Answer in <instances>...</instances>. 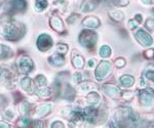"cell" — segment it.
Returning a JSON list of instances; mask_svg holds the SVG:
<instances>
[{
	"label": "cell",
	"instance_id": "cell-28",
	"mask_svg": "<svg viewBox=\"0 0 154 128\" xmlns=\"http://www.w3.org/2000/svg\"><path fill=\"white\" fill-rule=\"evenodd\" d=\"M99 53H100L101 58H109V56L111 55V48L109 47L108 45H103L100 48V50H99Z\"/></svg>",
	"mask_w": 154,
	"mask_h": 128
},
{
	"label": "cell",
	"instance_id": "cell-23",
	"mask_svg": "<svg viewBox=\"0 0 154 128\" xmlns=\"http://www.w3.org/2000/svg\"><path fill=\"white\" fill-rule=\"evenodd\" d=\"M3 116H4L5 119L9 120V121H12V120L16 119L18 115H17V112H16V110H14V108L8 107V108H6V109L4 110Z\"/></svg>",
	"mask_w": 154,
	"mask_h": 128
},
{
	"label": "cell",
	"instance_id": "cell-15",
	"mask_svg": "<svg viewBox=\"0 0 154 128\" xmlns=\"http://www.w3.org/2000/svg\"><path fill=\"white\" fill-rule=\"evenodd\" d=\"M97 7L96 0H82L80 4V10L82 12L93 11Z\"/></svg>",
	"mask_w": 154,
	"mask_h": 128
},
{
	"label": "cell",
	"instance_id": "cell-32",
	"mask_svg": "<svg viewBox=\"0 0 154 128\" xmlns=\"http://www.w3.org/2000/svg\"><path fill=\"white\" fill-rule=\"evenodd\" d=\"M82 80H83V77H82V74L81 73L76 72L73 75V81H74V83H76V84H79Z\"/></svg>",
	"mask_w": 154,
	"mask_h": 128
},
{
	"label": "cell",
	"instance_id": "cell-24",
	"mask_svg": "<svg viewBox=\"0 0 154 128\" xmlns=\"http://www.w3.org/2000/svg\"><path fill=\"white\" fill-rule=\"evenodd\" d=\"M48 6V3L46 0H35V9L38 12L45 10Z\"/></svg>",
	"mask_w": 154,
	"mask_h": 128
},
{
	"label": "cell",
	"instance_id": "cell-27",
	"mask_svg": "<svg viewBox=\"0 0 154 128\" xmlns=\"http://www.w3.org/2000/svg\"><path fill=\"white\" fill-rule=\"evenodd\" d=\"M95 88V84L91 82H83L79 85V90L81 92H86V91H91Z\"/></svg>",
	"mask_w": 154,
	"mask_h": 128
},
{
	"label": "cell",
	"instance_id": "cell-16",
	"mask_svg": "<svg viewBox=\"0 0 154 128\" xmlns=\"http://www.w3.org/2000/svg\"><path fill=\"white\" fill-rule=\"evenodd\" d=\"M48 61L51 66L54 67H62V66L65 64V58L63 55H60L54 53V55L49 56L48 58Z\"/></svg>",
	"mask_w": 154,
	"mask_h": 128
},
{
	"label": "cell",
	"instance_id": "cell-37",
	"mask_svg": "<svg viewBox=\"0 0 154 128\" xmlns=\"http://www.w3.org/2000/svg\"><path fill=\"white\" fill-rule=\"evenodd\" d=\"M80 18V16L79 14H76V13H72L70 16H69L68 19H67V22H68L69 24H73L75 23V22Z\"/></svg>",
	"mask_w": 154,
	"mask_h": 128
},
{
	"label": "cell",
	"instance_id": "cell-14",
	"mask_svg": "<svg viewBox=\"0 0 154 128\" xmlns=\"http://www.w3.org/2000/svg\"><path fill=\"white\" fill-rule=\"evenodd\" d=\"M14 56V51L8 46L0 44V61H6Z\"/></svg>",
	"mask_w": 154,
	"mask_h": 128
},
{
	"label": "cell",
	"instance_id": "cell-41",
	"mask_svg": "<svg viewBox=\"0 0 154 128\" xmlns=\"http://www.w3.org/2000/svg\"><path fill=\"white\" fill-rule=\"evenodd\" d=\"M135 21L137 22L138 24H141L143 22V16H142V14L141 13H137L136 16H135Z\"/></svg>",
	"mask_w": 154,
	"mask_h": 128
},
{
	"label": "cell",
	"instance_id": "cell-40",
	"mask_svg": "<svg viewBox=\"0 0 154 128\" xmlns=\"http://www.w3.org/2000/svg\"><path fill=\"white\" fill-rule=\"evenodd\" d=\"M128 25V29H130V30H135V29H137L138 23H137L135 19H130Z\"/></svg>",
	"mask_w": 154,
	"mask_h": 128
},
{
	"label": "cell",
	"instance_id": "cell-7",
	"mask_svg": "<svg viewBox=\"0 0 154 128\" xmlns=\"http://www.w3.org/2000/svg\"><path fill=\"white\" fill-rule=\"evenodd\" d=\"M136 40L142 46H151L153 44V39L146 31H144L143 29H138L135 33Z\"/></svg>",
	"mask_w": 154,
	"mask_h": 128
},
{
	"label": "cell",
	"instance_id": "cell-31",
	"mask_svg": "<svg viewBox=\"0 0 154 128\" xmlns=\"http://www.w3.org/2000/svg\"><path fill=\"white\" fill-rule=\"evenodd\" d=\"M145 28L148 31L152 32L154 31V19L152 18H148L145 22Z\"/></svg>",
	"mask_w": 154,
	"mask_h": 128
},
{
	"label": "cell",
	"instance_id": "cell-9",
	"mask_svg": "<svg viewBox=\"0 0 154 128\" xmlns=\"http://www.w3.org/2000/svg\"><path fill=\"white\" fill-rule=\"evenodd\" d=\"M51 110H53V104H41L37 106L35 112H34V118L40 119V118L48 116L51 112Z\"/></svg>",
	"mask_w": 154,
	"mask_h": 128
},
{
	"label": "cell",
	"instance_id": "cell-38",
	"mask_svg": "<svg viewBox=\"0 0 154 128\" xmlns=\"http://www.w3.org/2000/svg\"><path fill=\"white\" fill-rule=\"evenodd\" d=\"M121 94H122V97L125 100H131L134 97L133 91H125V92H121Z\"/></svg>",
	"mask_w": 154,
	"mask_h": 128
},
{
	"label": "cell",
	"instance_id": "cell-8",
	"mask_svg": "<svg viewBox=\"0 0 154 128\" xmlns=\"http://www.w3.org/2000/svg\"><path fill=\"white\" fill-rule=\"evenodd\" d=\"M102 91H103L107 97L113 98V100H117L121 97V90L119 89L117 86L113 85V84H104L102 86Z\"/></svg>",
	"mask_w": 154,
	"mask_h": 128
},
{
	"label": "cell",
	"instance_id": "cell-4",
	"mask_svg": "<svg viewBox=\"0 0 154 128\" xmlns=\"http://www.w3.org/2000/svg\"><path fill=\"white\" fill-rule=\"evenodd\" d=\"M139 102L143 107H149L154 104V89L151 87L144 88L138 91Z\"/></svg>",
	"mask_w": 154,
	"mask_h": 128
},
{
	"label": "cell",
	"instance_id": "cell-18",
	"mask_svg": "<svg viewBox=\"0 0 154 128\" xmlns=\"http://www.w3.org/2000/svg\"><path fill=\"white\" fill-rule=\"evenodd\" d=\"M86 102H88V104L95 107V106L100 104L101 97L99 95V93H97L95 91H91L88 94V97H86Z\"/></svg>",
	"mask_w": 154,
	"mask_h": 128
},
{
	"label": "cell",
	"instance_id": "cell-21",
	"mask_svg": "<svg viewBox=\"0 0 154 128\" xmlns=\"http://www.w3.org/2000/svg\"><path fill=\"white\" fill-rule=\"evenodd\" d=\"M36 93L41 98H48L51 95V89L48 86H42V87H39L36 90Z\"/></svg>",
	"mask_w": 154,
	"mask_h": 128
},
{
	"label": "cell",
	"instance_id": "cell-29",
	"mask_svg": "<svg viewBox=\"0 0 154 128\" xmlns=\"http://www.w3.org/2000/svg\"><path fill=\"white\" fill-rule=\"evenodd\" d=\"M54 5L56 7H58L61 11H65L68 3H67L66 0H56V1L54 2Z\"/></svg>",
	"mask_w": 154,
	"mask_h": 128
},
{
	"label": "cell",
	"instance_id": "cell-13",
	"mask_svg": "<svg viewBox=\"0 0 154 128\" xmlns=\"http://www.w3.org/2000/svg\"><path fill=\"white\" fill-rule=\"evenodd\" d=\"M82 25L84 27H88V28L96 29V28H98V27H100L101 22H100V19L97 18V16H86V18L83 19Z\"/></svg>",
	"mask_w": 154,
	"mask_h": 128
},
{
	"label": "cell",
	"instance_id": "cell-10",
	"mask_svg": "<svg viewBox=\"0 0 154 128\" xmlns=\"http://www.w3.org/2000/svg\"><path fill=\"white\" fill-rule=\"evenodd\" d=\"M27 8L26 0H11L9 3V12H23Z\"/></svg>",
	"mask_w": 154,
	"mask_h": 128
},
{
	"label": "cell",
	"instance_id": "cell-44",
	"mask_svg": "<svg viewBox=\"0 0 154 128\" xmlns=\"http://www.w3.org/2000/svg\"><path fill=\"white\" fill-rule=\"evenodd\" d=\"M6 103V98L4 97H2V95H0V108L3 107V105Z\"/></svg>",
	"mask_w": 154,
	"mask_h": 128
},
{
	"label": "cell",
	"instance_id": "cell-6",
	"mask_svg": "<svg viewBox=\"0 0 154 128\" xmlns=\"http://www.w3.org/2000/svg\"><path fill=\"white\" fill-rule=\"evenodd\" d=\"M53 39L51 37L48 35V34H41V35L38 36L37 38V41H36V45H37V48L39 49L40 51H46L48 49H51L53 47Z\"/></svg>",
	"mask_w": 154,
	"mask_h": 128
},
{
	"label": "cell",
	"instance_id": "cell-3",
	"mask_svg": "<svg viewBox=\"0 0 154 128\" xmlns=\"http://www.w3.org/2000/svg\"><path fill=\"white\" fill-rule=\"evenodd\" d=\"M112 71V64L108 61H103L98 65L95 71V77L98 81H103L110 75Z\"/></svg>",
	"mask_w": 154,
	"mask_h": 128
},
{
	"label": "cell",
	"instance_id": "cell-11",
	"mask_svg": "<svg viewBox=\"0 0 154 128\" xmlns=\"http://www.w3.org/2000/svg\"><path fill=\"white\" fill-rule=\"evenodd\" d=\"M49 25H51V27L56 32H59V33H63V32L65 31L64 23L62 22V19H60L58 16H51V21H49Z\"/></svg>",
	"mask_w": 154,
	"mask_h": 128
},
{
	"label": "cell",
	"instance_id": "cell-1",
	"mask_svg": "<svg viewBox=\"0 0 154 128\" xmlns=\"http://www.w3.org/2000/svg\"><path fill=\"white\" fill-rule=\"evenodd\" d=\"M26 28L17 21H7L0 23V34L7 40L16 41L24 36Z\"/></svg>",
	"mask_w": 154,
	"mask_h": 128
},
{
	"label": "cell",
	"instance_id": "cell-19",
	"mask_svg": "<svg viewBox=\"0 0 154 128\" xmlns=\"http://www.w3.org/2000/svg\"><path fill=\"white\" fill-rule=\"evenodd\" d=\"M72 65L75 69H82L84 67V58L79 53H73L72 55Z\"/></svg>",
	"mask_w": 154,
	"mask_h": 128
},
{
	"label": "cell",
	"instance_id": "cell-35",
	"mask_svg": "<svg viewBox=\"0 0 154 128\" xmlns=\"http://www.w3.org/2000/svg\"><path fill=\"white\" fill-rule=\"evenodd\" d=\"M112 1L116 6H122V7L126 6L130 3V0H112Z\"/></svg>",
	"mask_w": 154,
	"mask_h": 128
},
{
	"label": "cell",
	"instance_id": "cell-17",
	"mask_svg": "<svg viewBox=\"0 0 154 128\" xmlns=\"http://www.w3.org/2000/svg\"><path fill=\"white\" fill-rule=\"evenodd\" d=\"M31 111H32V106L27 100H23V102L19 103V112L22 116H28Z\"/></svg>",
	"mask_w": 154,
	"mask_h": 128
},
{
	"label": "cell",
	"instance_id": "cell-45",
	"mask_svg": "<svg viewBox=\"0 0 154 128\" xmlns=\"http://www.w3.org/2000/svg\"><path fill=\"white\" fill-rule=\"evenodd\" d=\"M142 2L146 5H152L154 3V0H142Z\"/></svg>",
	"mask_w": 154,
	"mask_h": 128
},
{
	"label": "cell",
	"instance_id": "cell-26",
	"mask_svg": "<svg viewBox=\"0 0 154 128\" xmlns=\"http://www.w3.org/2000/svg\"><path fill=\"white\" fill-rule=\"evenodd\" d=\"M67 51H68V45H67V44H64V43H59L58 45L56 46L54 52H56L57 55L64 56L67 53Z\"/></svg>",
	"mask_w": 154,
	"mask_h": 128
},
{
	"label": "cell",
	"instance_id": "cell-42",
	"mask_svg": "<svg viewBox=\"0 0 154 128\" xmlns=\"http://www.w3.org/2000/svg\"><path fill=\"white\" fill-rule=\"evenodd\" d=\"M96 66V60L95 58H91V60L88 61V68H94Z\"/></svg>",
	"mask_w": 154,
	"mask_h": 128
},
{
	"label": "cell",
	"instance_id": "cell-36",
	"mask_svg": "<svg viewBox=\"0 0 154 128\" xmlns=\"http://www.w3.org/2000/svg\"><path fill=\"white\" fill-rule=\"evenodd\" d=\"M51 128H65V124L62 121L56 120V121L51 123Z\"/></svg>",
	"mask_w": 154,
	"mask_h": 128
},
{
	"label": "cell",
	"instance_id": "cell-47",
	"mask_svg": "<svg viewBox=\"0 0 154 128\" xmlns=\"http://www.w3.org/2000/svg\"><path fill=\"white\" fill-rule=\"evenodd\" d=\"M153 128H154V126H153Z\"/></svg>",
	"mask_w": 154,
	"mask_h": 128
},
{
	"label": "cell",
	"instance_id": "cell-46",
	"mask_svg": "<svg viewBox=\"0 0 154 128\" xmlns=\"http://www.w3.org/2000/svg\"><path fill=\"white\" fill-rule=\"evenodd\" d=\"M153 11H154V9H153Z\"/></svg>",
	"mask_w": 154,
	"mask_h": 128
},
{
	"label": "cell",
	"instance_id": "cell-25",
	"mask_svg": "<svg viewBox=\"0 0 154 128\" xmlns=\"http://www.w3.org/2000/svg\"><path fill=\"white\" fill-rule=\"evenodd\" d=\"M144 79H147L149 82L154 84V67L152 69H149V67L146 68V70L144 71Z\"/></svg>",
	"mask_w": 154,
	"mask_h": 128
},
{
	"label": "cell",
	"instance_id": "cell-12",
	"mask_svg": "<svg viewBox=\"0 0 154 128\" xmlns=\"http://www.w3.org/2000/svg\"><path fill=\"white\" fill-rule=\"evenodd\" d=\"M20 86L21 88L26 91L27 93H33L34 92V84H33V81H32L31 78L29 77H24L22 78L21 81H20Z\"/></svg>",
	"mask_w": 154,
	"mask_h": 128
},
{
	"label": "cell",
	"instance_id": "cell-20",
	"mask_svg": "<svg viewBox=\"0 0 154 128\" xmlns=\"http://www.w3.org/2000/svg\"><path fill=\"white\" fill-rule=\"evenodd\" d=\"M119 83L123 87H131L135 83V78L131 75H122L119 78Z\"/></svg>",
	"mask_w": 154,
	"mask_h": 128
},
{
	"label": "cell",
	"instance_id": "cell-22",
	"mask_svg": "<svg viewBox=\"0 0 154 128\" xmlns=\"http://www.w3.org/2000/svg\"><path fill=\"white\" fill-rule=\"evenodd\" d=\"M109 16L110 19L114 22H122L123 19H125V14H123L122 11L120 10H111L109 12Z\"/></svg>",
	"mask_w": 154,
	"mask_h": 128
},
{
	"label": "cell",
	"instance_id": "cell-39",
	"mask_svg": "<svg viewBox=\"0 0 154 128\" xmlns=\"http://www.w3.org/2000/svg\"><path fill=\"white\" fill-rule=\"evenodd\" d=\"M44 127V123L40 119H36L33 122V128H43Z\"/></svg>",
	"mask_w": 154,
	"mask_h": 128
},
{
	"label": "cell",
	"instance_id": "cell-30",
	"mask_svg": "<svg viewBox=\"0 0 154 128\" xmlns=\"http://www.w3.org/2000/svg\"><path fill=\"white\" fill-rule=\"evenodd\" d=\"M35 82L39 87H42V86H46V84H48V79H46L45 76L38 75L35 79Z\"/></svg>",
	"mask_w": 154,
	"mask_h": 128
},
{
	"label": "cell",
	"instance_id": "cell-2",
	"mask_svg": "<svg viewBox=\"0 0 154 128\" xmlns=\"http://www.w3.org/2000/svg\"><path fill=\"white\" fill-rule=\"evenodd\" d=\"M97 34L91 30H82L78 36V41L83 47L94 48L97 43Z\"/></svg>",
	"mask_w": 154,
	"mask_h": 128
},
{
	"label": "cell",
	"instance_id": "cell-33",
	"mask_svg": "<svg viewBox=\"0 0 154 128\" xmlns=\"http://www.w3.org/2000/svg\"><path fill=\"white\" fill-rule=\"evenodd\" d=\"M114 63H115V66L117 68H122V67H125V66L126 61H125V60L123 58H116Z\"/></svg>",
	"mask_w": 154,
	"mask_h": 128
},
{
	"label": "cell",
	"instance_id": "cell-34",
	"mask_svg": "<svg viewBox=\"0 0 154 128\" xmlns=\"http://www.w3.org/2000/svg\"><path fill=\"white\" fill-rule=\"evenodd\" d=\"M144 58H147V60H151V58H154V49L149 48L144 52Z\"/></svg>",
	"mask_w": 154,
	"mask_h": 128
},
{
	"label": "cell",
	"instance_id": "cell-5",
	"mask_svg": "<svg viewBox=\"0 0 154 128\" xmlns=\"http://www.w3.org/2000/svg\"><path fill=\"white\" fill-rule=\"evenodd\" d=\"M18 65V69L21 73L23 74H28L32 72V70L34 69V63L32 61V58L28 55H21L18 58L17 61Z\"/></svg>",
	"mask_w": 154,
	"mask_h": 128
},
{
	"label": "cell",
	"instance_id": "cell-43",
	"mask_svg": "<svg viewBox=\"0 0 154 128\" xmlns=\"http://www.w3.org/2000/svg\"><path fill=\"white\" fill-rule=\"evenodd\" d=\"M0 128H11V125L6 122H3V121H0Z\"/></svg>",
	"mask_w": 154,
	"mask_h": 128
}]
</instances>
